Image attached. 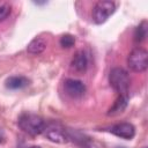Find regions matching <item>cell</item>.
<instances>
[{
    "label": "cell",
    "mask_w": 148,
    "mask_h": 148,
    "mask_svg": "<svg viewBox=\"0 0 148 148\" xmlns=\"http://www.w3.org/2000/svg\"><path fill=\"white\" fill-rule=\"evenodd\" d=\"M29 148H40V147H38V146H32V147H29Z\"/></svg>",
    "instance_id": "obj_16"
},
{
    "label": "cell",
    "mask_w": 148,
    "mask_h": 148,
    "mask_svg": "<svg viewBox=\"0 0 148 148\" xmlns=\"http://www.w3.org/2000/svg\"><path fill=\"white\" fill-rule=\"evenodd\" d=\"M127 65L131 71L142 73L148 67V52L142 47H135L131 51L127 58Z\"/></svg>",
    "instance_id": "obj_3"
},
{
    "label": "cell",
    "mask_w": 148,
    "mask_h": 148,
    "mask_svg": "<svg viewBox=\"0 0 148 148\" xmlns=\"http://www.w3.org/2000/svg\"><path fill=\"white\" fill-rule=\"evenodd\" d=\"M12 12V3L8 1H0V22L6 20Z\"/></svg>",
    "instance_id": "obj_14"
},
{
    "label": "cell",
    "mask_w": 148,
    "mask_h": 148,
    "mask_svg": "<svg viewBox=\"0 0 148 148\" xmlns=\"http://www.w3.org/2000/svg\"><path fill=\"white\" fill-rule=\"evenodd\" d=\"M43 133L50 141L56 143H67L69 141L67 135V128L62 127L60 124H56V123L46 124V127Z\"/></svg>",
    "instance_id": "obj_5"
},
{
    "label": "cell",
    "mask_w": 148,
    "mask_h": 148,
    "mask_svg": "<svg viewBox=\"0 0 148 148\" xmlns=\"http://www.w3.org/2000/svg\"><path fill=\"white\" fill-rule=\"evenodd\" d=\"M59 43H60V45H61L62 47L69 49V47H72V46L75 44V38H74V36H72V35H62V36L60 37Z\"/></svg>",
    "instance_id": "obj_15"
},
{
    "label": "cell",
    "mask_w": 148,
    "mask_h": 148,
    "mask_svg": "<svg viewBox=\"0 0 148 148\" xmlns=\"http://www.w3.org/2000/svg\"><path fill=\"white\" fill-rule=\"evenodd\" d=\"M64 89H65V92L73 98H79L83 96V94L86 92L84 83L75 79H67L64 82Z\"/></svg>",
    "instance_id": "obj_6"
},
{
    "label": "cell",
    "mask_w": 148,
    "mask_h": 148,
    "mask_svg": "<svg viewBox=\"0 0 148 148\" xmlns=\"http://www.w3.org/2000/svg\"><path fill=\"white\" fill-rule=\"evenodd\" d=\"M112 134H114L116 136H119L121 139L125 140H131L134 135H135V128L132 124L130 123H120V124H116L113 125L110 130H109Z\"/></svg>",
    "instance_id": "obj_7"
},
{
    "label": "cell",
    "mask_w": 148,
    "mask_h": 148,
    "mask_svg": "<svg viewBox=\"0 0 148 148\" xmlns=\"http://www.w3.org/2000/svg\"><path fill=\"white\" fill-rule=\"evenodd\" d=\"M17 124L23 132H25L30 135H38L44 132L47 123L42 117H39L37 114L24 113L20 117Z\"/></svg>",
    "instance_id": "obj_1"
},
{
    "label": "cell",
    "mask_w": 148,
    "mask_h": 148,
    "mask_svg": "<svg viewBox=\"0 0 148 148\" xmlns=\"http://www.w3.org/2000/svg\"><path fill=\"white\" fill-rule=\"evenodd\" d=\"M0 142H1V138H0Z\"/></svg>",
    "instance_id": "obj_18"
},
{
    "label": "cell",
    "mask_w": 148,
    "mask_h": 148,
    "mask_svg": "<svg viewBox=\"0 0 148 148\" xmlns=\"http://www.w3.org/2000/svg\"><path fill=\"white\" fill-rule=\"evenodd\" d=\"M45 49H46V42L40 37L34 38L28 44V47H27L28 52L31 54H40Z\"/></svg>",
    "instance_id": "obj_10"
},
{
    "label": "cell",
    "mask_w": 148,
    "mask_h": 148,
    "mask_svg": "<svg viewBox=\"0 0 148 148\" xmlns=\"http://www.w3.org/2000/svg\"><path fill=\"white\" fill-rule=\"evenodd\" d=\"M127 101H128V97L127 96H119L116 99V102L113 103V105L109 109L108 114L109 116H114V114L121 113L125 110V108L127 106Z\"/></svg>",
    "instance_id": "obj_12"
},
{
    "label": "cell",
    "mask_w": 148,
    "mask_h": 148,
    "mask_svg": "<svg viewBox=\"0 0 148 148\" xmlns=\"http://www.w3.org/2000/svg\"><path fill=\"white\" fill-rule=\"evenodd\" d=\"M29 84L25 76H10L6 80V87L9 89H22Z\"/></svg>",
    "instance_id": "obj_11"
},
{
    "label": "cell",
    "mask_w": 148,
    "mask_h": 148,
    "mask_svg": "<svg viewBox=\"0 0 148 148\" xmlns=\"http://www.w3.org/2000/svg\"><path fill=\"white\" fill-rule=\"evenodd\" d=\"M116 10L113 1H98L92 8V20L96 24L104 23Z\"/></svg>",
    "instance_id": "obj_4"
},
{
    "label": "cell",
    "mask_w": 148,
    "mask_h": 148,
    "mask_svg": "<svg viewBox=\"0 0 148 148\" xmlns=\"http://www.w3.org/2000/svg\"><path fill=\"white\" fill-rule=\"evenodd\" d=\"M109 82L111 87L119 94V96L128 97L130 76L128 73L121 67H114L109 74Z\"/></svg>",
    "instance_id": "obj_2"
},
{
    "label": "cell",
    "mask_w": 148,
    "mask_h": 148,
    "mask_svg": "<svg viewBox=\"0 0 148 148\" xmlns=\"http://www.w3.org/2000/svg\"><path fill=\"white\" fill-rule=\"evenodd\" d=\"M147 36V23L143 21L141 22V24L138 25V28L135 29L134 32V39L136 42H142Z\"/></svg>",
    "instance_id": "obj_13"
},
{
    "label": "cell",
    "mask_w": 148,
    "mask_h": 148,
    "mask_svg": "<svg viewBox=\"0 0 148 148\" xmlns=\"http://www.w3.org/2000/svg\"><path fill=\"white\" fill-rule=\"evenodd\" d=\"M67 135H68L69 141L75 142L76 145H79L82 148H94V141L76 130H68L67 128Z\"/></svg>",
    "instance_id": "obj_8"
},
{
    "label": "cell",
    "mask_w": 148,
    "mask_h": 148,
    "mask_svg": "<svg viewBox=\"0 0 148 148\" xmlns=\"http://www.w3.org/2000/svg\"><path fill=\"white\" fill-rule=\"evenodd\" d=\"M71 65H72V68L74 71L80 72V73L84 72L87 69V67H88V57H87L86 52L83 50H79L74 54Z\"/></svg>",
    "instance_id": "obj_9"
},
{
    "label": "cell",
    "mask_w": 148,
    "mask_h": 148,
    "mask_svg": "<svg viewBox=\"0 0 148 148\" xmlns=\"http://www.w3.org/2000/svg\"><path fill=\"white\" fill-rule=\"evenodd\" d=\"M118 148H124V147H118Z\"/></svg>",
    "instance_id": "obj_17"
}]
</instances>
